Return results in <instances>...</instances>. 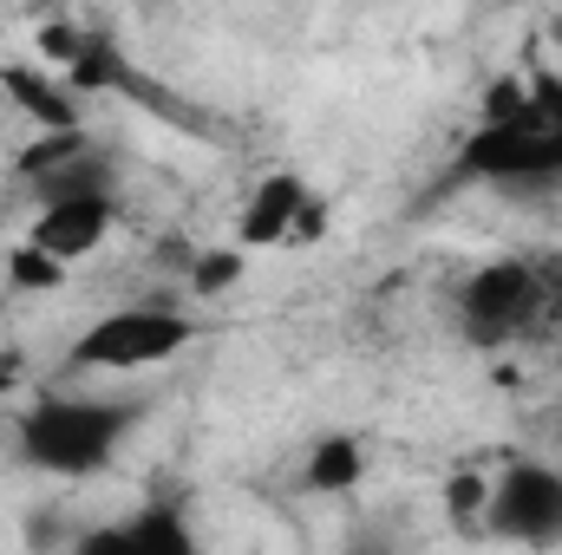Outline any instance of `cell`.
<instances>
[{
    "instance_id": "6da1fadb",
    "label": "cell",
    "mask_w": 562,
    "mask_h": 555,
    "mask_svg": "<svg viewBox=\"0 0 562 555\" xmlns=\"http://www.w3.org/2000/svg\"><path fill=\"white\" fill-rule=\"evenodd\" d=\"M144 418V399H119V393H40L26 412L13 418V457L26 471H46V477H105L119 464V451L132 444Z\"/></svg>"
},
{
    "instance_id": "7a4b0ae2",
    "label": "cell",
    "mask_w": 562,
    "mask_h": 555,
    "mask_svg": "<svg viewBox=\"0 0 562 555\" xmlns=\"http://www.w3.org/2000/svg\"><path fill=\"white\" fill-rule=\"evenodd\" d=\"M458 183L543 190L562 183V72H524V92L504 118H477L451 163Z\"/></svg>"
},
{
    "instance_id": "3957f363",
    "label": "cell",
    "mask_w": 562,
    "mask_h": 555,
    "mask_svg": "<svg viewBox=\"0 0 562 555\" xmlns=\"http://www.w3.org/2000/svg\"><path fill=\"white\" fill-rule=\"evenodd\" d=\"M557 301L562 269L537 262V256H497L458 281V333L477 353H497V347H517L524 333H537L543 320H557Z\"/></svg>"
},
{
    "instance_id": "277c9868",
    "label": "cell",
    "mask_w": 562,
    "mask_h": 555,
    "mask_svg": "<svg viewBox=\"0 0 562 555\" xmlns=\"http://www.w3.org/2000/svg\"><path fill=\"white\" fill-rule=\"evenodd\" d=\"M196 333H203V320L183 314V307H170V301L112 307V314H99L92 327L72 333L66 366L72 373H119L125 380V373H150V366L177 360L183 347H196Z\"/></svg>"
},
{
    "instance_id": "5b68a950",
    "label": "cell",
    "mask_w": 562,
    "mask_h": 555,
    "mask_svg": "<svg viewBox=\"0 0 562 555\" xmlns=\"http://www.w3.org/2000/svg\"><path fill=\"white\" fill-rule=\"evenodd\" d=\"M477 530L517 550H562V471L550 457H504L491 471Z\"/></svg>"
},
{
    "instance_id": "8992f818",
    "label": "cell",
    "mask_w": 562,
    "mask_h": 555,
    "mask_svg": "<svg viewBox=\"0 0 562 555\" xmlns=\"http://www.w3.org/2000/svg\"><path fill=\"white\" fill-rule=\"evenodd\" d=\"M321 229H327V203L307 190V177L269 170V177L249 190L243 216H236V249H243V256H256V249H301V242H314Z\"/></svg>"
},
{
    "instance_id": "52a82bcc",
    "label": "cell",
    "mask_w": 562,
    "mask_h": 555,
    "mask_svg": "<svg viewBox=\"0 0 562 555\" xmlns=\"http://www.w3.org/2000/svg\"><path fill=\"white\" fill-rule=\"evenodd\" d=\"M112 229H119V190H79V196L40 203V216H33V229H26V242L72 269V262L99 256V249L112 242Z\"/></svg>"
},
{
    "instance_id": "ba28073f",
    "label": "cell",
    "mask_w": 562,
    "mask_h": 555,
    "mask_svg": "<svg viewBox=\"0 0 562 555\" xmlns=\"http://www.w3.org/2000/svg\"><path fill=\"white\" fill-rule=\"evenodd\" d=\"M72 555H203L190 517L177 503H144L119 523H99L86 536H72Z\"/></svg>"
},
{
    "instance_id": "9c48e42d",
    "label": "cell",
    "mask_w": 562,
    "mask_h": 555,
    "mask_svg": "<svg viewBox=\"0 0 562 555\" xmlns=\"http://www.w3.org/2000/svg\"><path fill=\"white\" fill-rule=\"evenodd\" d=\"M0 92L13 99L20 118L40 125V138H66V132H86L79 125V105L66 92L59 72H40V66H0Z\"/></svg>"
},
{
    "instance_id": "30bf717a",
    "label": "cell",
    "mask_w": 562,
    "mask_h": 555,
    "mask_svg": "<svg viewBox=\"0 0 562 555\" xmlns=\"http://www.w3.org/2000/svg\"><path fill=\"white\" fill-rule=\"evenodd\" d=\"M301 484H307L314 497H347V490H360V484H367V444H360L353 431L314 438V451H307V464H301Z\"/></svg>"
},
{
    "instance_id": "8fae6325",
    "label": "cell",
    "mask_w": 562,
    "mask_h": 555,
    "mask_svg": "<svg viewBox=\"0 0 562 555\" xmlns=\"http://www.w3.org/2000/svg\"><path fill=\"white\" fill-rule=\"evenodd\" d=\"M243 275H249V256H243L236 242H216V249H203V256L190 262V294H196V301H216V294H229Z\"/></svg>"
},
{
    "instance_id": "7c38bea8",
    "label": "cell",
    "mask_w": 562,
    "mask_h": 555,
    "mask_svg": "<svg viewBox=\"0 0 562 555\" xmlns=\"http://www.w3.org/2000/svg\"><path fill=\"white\" fill-rule=\"evenodd\" d=\"M66 275H72V269H66V262H53V256H46V249H33V242H13V249H7V281H13L20 294H53Z\"/></svg>"
},
{
    "instance_id": "4fadbf2b",
    "label": "cell",
    "mask_w": 562,
    "mask_h": 555,
    "mask_svg": "<svg viewBox=\"0 0 562 555\" xmlns=\"http://www.w3.org/2000/svg\"><path fill=\"white\" fill-rule=\"evenodd\" d=\"M484 497H491V471H458L451 484H445V510L458 517V523H477V510H484Z\"/></svg>"
},
{
    "instance_id": "5bb4252c",
    "label": "cell",
    "mask_w": 562,
    "mask_h": 555,
    "mask_svg": "<svg viewBox=\"0 0 562 555\" xmlns=\"http://www.w3.org/2000/svg\"><path fill=\"white\" fill-rule=\"evenodd\" d=\"M20 380H26V353H20V347H0V406L13 399Z\"/></svg>"
},
{
    "instance_id": "9a60e30c",
    "label": "cell",
    "mask_w": 562,
    "mask_h": 555,
    "mask_svg": "<svg viewBox=\"0 0 562 555\" xmlns=\"http://www.w3.org/2000/svg\"><path fill=\"white\" fill-rule=\"evenodd\" d=\"M550 33H557V39H562V20H550Z\"/></svg>"
},
{
    "instance_id": "2e32d148",
    "label": "cell",
    "mask_w": 562,
    "mask_h": 555,
    "mask_svg": "<svg viewBox=\"0 0 562 555\" xmlns=\"http://www.w3.org/2000/svg\"><path fill=\"white\" fill-rule=\"evenodd\" d=\"M557 320H562V301H557Z\"/></svg>"
}]
</instances>
